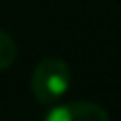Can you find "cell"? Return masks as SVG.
<instances>
[{
	"label": "cell",
	"mask_w": 121,
	"mask_h": 121,
	"mask_svg": "<svg viewBox=\"0 0 121 121\" xmlns=\"http://www.w3.org/2000/svg\"><path fill=\"white\" fill-rule=\"evenodd\" d=\"M72 85V70L62 57H43L32 72L30 87L32 96L40 104H55L62 100Z\"/></svg>",
	"instance_id": "cell-1"
},
{
	"label": "cell",
	"mask_w": 121,
	"mask_h": 121,
	"mask_svg": "<svg viewBox=\"0 0 121 121\" xmlns=\"http://www.w3.org/2000/svg\"><path fill=\"white\" fill-rule=\"evenodd\" d=\"M17 60V43L4 30H0V72L11 68Z\"/></svg>",
	"instance_id": "cell-3"
},
{
	"label": "cell",
	"mask_w": 121,
	"mask_h": 121,
	"mask_svg": "<svg viewBox=\"0 0 121 121\" xmlns=\"http://www.w3.org/2000/svg\"><path fill=\"white\" fill-rule=\"evenodd\" d=\"M45 121H111L104 106L89 100H72L53 106Z\"/></svg>",
	"instance_id": "cell-2"
}]
</instances>
